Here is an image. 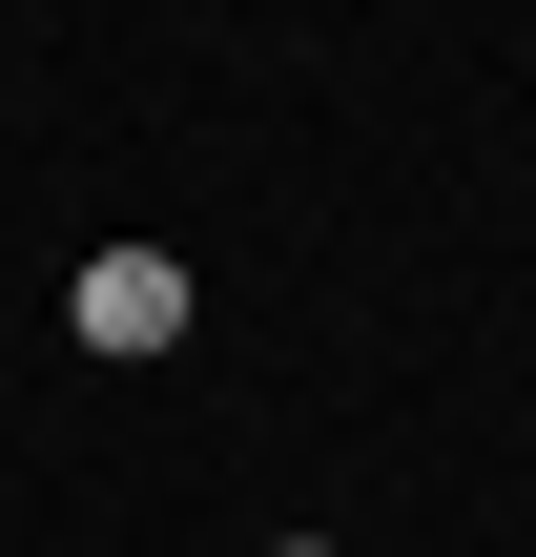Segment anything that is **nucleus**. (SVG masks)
<instances>
[{"mask_svg":"<svg viewBox=\"0 0 536 557\" xmlns=\"http://www.w3.org/2000/svg\"><path fill=\"white\" fill-rule=\"evenodd\" d=\"M289 557H331V537H289Z\"/></svg>","mask_w":536,"mask_h":557,"instance_id":"obj_2","label":"nucleus"},{"mask_svg":"<svg viewBox=\"0 0 536 557\" xmlns=\"http://www.w3.org/2000/svg\"><path fill=\"white\" fill-rule=\"evenodd\" d=\"M62 331H83L103 372L186 351V248H83V269H62Z\"/></svg>","mask_w":536,"mask_h":557,"instance_id":"obj_1","label":"nucleus"}]
</instances>
